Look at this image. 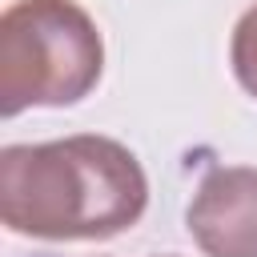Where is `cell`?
<instances>
[{
	"instance_id": "6da1fadb",
	"label": "cell",
	"mask_w": 257,
	"mask_h": 257,
	"mask_svg": "<svg viewBox=\"0 0 257 257\" xmlns=\"http://www.w3.org/2000/svg\"><path fill=\"white\" fill-rule=\"evenodd\" d=\"M149 177L112 137L0 149V221L40 241H104L141 221Z\"/></svg>"
},
{
	"instance_id": "7a4b0ae2",
	"label": "cell",
	"mask_w": 257,
	"mask_h": 257,
	"mask_svg": "<svg viewBox=\"0 0 257 257\" xmlns=\"http://www.w3.org/2000/svg\"><path fill=\"white\" fill-rule=\"evenodd\" d=\"M104 72V40L76 0H16L0 16V112L68 108Z\"/></svg>"
},
{
	"instance_id": "3957f363",
	"label": "cell",
	"mask_w": 257,
	"mask_h": 257,
	"mask_svg": "<svg viewBox=\"0 0 257 257\" xmlns=\"http://www.w3.org/2000/svg\"><path fill=\"white\" fill-rule=\"evenodd\" d=\"M185 225L205 257H257V169H209L185 209Z\"/></svg>"
},
{
	"instance_id": "277c9868",
	"label": "cell",
	"mask_w": 257,
	"mask_h": 257,
	"mask_svg": "<svg viewBox=\"0 0 257 257\" xmlns=\"http://www.w3.org/2000/svg\"><path fill=\"white\" fill-rule=\"evenodd\" d=\"M229 64L237 84L257 100V4L241 12V20L233 24V40H229Z\"/></svg>"
}]
</instances>
